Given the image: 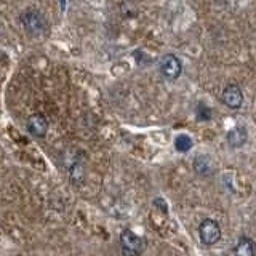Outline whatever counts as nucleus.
I'll return each instance as SVG.
<instances>
[{
  "label": "nucleus",
  "mask_w": 256,
  "mask_h": 256,
  "mask_svg": "<svg viewBox=\"0 0 256 256\" xmlns=\"http://www.w3.org/2000/svg\"><path fill=\"white\" fill-rule=\"evenodd\" d=\"M20 20H21L24 30L30 36H42L48 26L44 13L36 10V8H28V10H24L20 16Z\"/></svg>",
  "instance_id": "nucleus-1"
},
{
  "label": "nucleus",
  "mask_w": 256,
  "mask_h": 256,
  "mask_svg": "<svg viewBox=\"0 0 256 256\" xmlns=\"http://www.w3.org/2000/svg\"><path fill=\"white\" fill-rule=\"evenodd\" d=\"M146 248V240L136 236L133 230L125 229L120 234V252L124 256H141Z\"/></svg>",
  "instance_id": "nucleus-2"
},
{
  "label": "nucleus",
  "mask_w": 256,
  "mask_h": 256,
  "mask_svg": "<svg viewBox=\"0 0 256 256\" xmlns=\"http://www.w3.org/2000/svg\"><path fill=\"white\" fill-rule=\"evenodd\" d=\"M198 236H200V240H202L204 245H206V246L214 245L221 238L220 224L214 220H210V218L204 220L198 226Z\"/></svg>",
  "instance_id": "nucleus-3"
},
{
  "label": "nucleus",
  "mask_w": 256,
  "mask_h": 256,
  "mask_svg": "<svg viewBox=\"0 0 256 256\" xmlns=\"http://www.w3.org/2000/svg\"><path fill=\"white\" fill-rule=\"evenodd\" d=\"M160 72L168 80H176L182 72V64L176 54L168 53L160 60Z\"/></svg>",
  "instance_id": "nucleus-4"
},
{
  "label": "nucleus",
  "mask_w": 256,
  "mask_h": 256,
  "mask_svg": "<svg viewBox=\"0 0 256 256\" xmlns=\"http://www.w3.org/2000/svg\"><path fill=\"white\" fill-rule=\"evenodd\" d=\"M222 102L230 109H240L244 104V93L238 85L230 84L222 90Z\"/></svg>",
  "instance_id": "nucleus-5"
},
{
  "label": "nucleus",
  "mask_w": 256,
  "mask_h": 256,
  "mask_svg": "<svg viewBox=\"0 0 256 256\" xmlns=\"http://www.w3.org/2000/svg\"><path fill=\"white\" fill-rule=\"evenodd\" d=\"M26 126H28V132L32 136H36V138H44L48 132V120L42 114H34V116L28 117Z\"/></svg>",
  "instance_id": "nucleus-6"
},
{
  "label": "nucleus",
  "mask_w": 256,
  "mask_h": 256,
  "mask_svg": "<svg viewBox=\"0 0 256 256\" xmlns=\"http://www.w3.org/2000/svg\"><path fill=\"white\" fill-rule=\"evenodd\" d=\"M226 140H228V142H229V146H230V148H242L244 144L246 142V140H248V132H246V128L242 126V125L234 126L232 130L228 132Z\"/></svg>",
  "instance_id": "nucleus-7"
},
{
  "label": "nucleus",
  "mask_w": 256,
  "mask_h": 256,
  "mask_svg": "<svg viewBox=\"0 0 256 256\" xmlns=\"http://www.w3.org/2000/svg\"><path fill=\"white\" fill-rule=\"evenodd\" d=\"M234 253L236 256H256V242L252 237L242 236L237 240Z\"/></svg>",
  "instance_id": "nucleus-8"
},
{
  "label": "nucleus",
  "mask_w": 256,
  "mask_h": 256,
  "mask_svg": "<svg viewBox=\"0 0 256 256\" xmlns=\"http://www.w3.org/2000/svg\"><path fill=\"white\" fill-rule=\"evenodd\" d=\"M194 170L196 173L206 176V174H212L213 173V164H212V158L205 156V154H200L194 158Z\"/></svg>",
  "instance_id": "nucleus-9"
},
{
  "label": "nucleus",
  "mask_w": 256,
  "mask_h": 256,
  "mask_svg": "<svg viewBox=\"0 0 256 256\" xmlns=\"http://www.w3.org/2000/svg\"><path fill=\"white\" fill-rule=\"evenodd\" d=\"M192 146H194V142H192L190 136H188V134H180L178 138L174 140V148H176V150L182 152V154H184V152L190 150Z\"/></svg>",
  "instance_id": "nucleus-10"
},
{
  "label": "nucleus",
  "mask_w": 256,
  "mask_h": 256,
  "mask_svg": "<svg viewBox=\"0 0 256 256\" xmlns=\"http://www.w3.org/2000/svg\"><path fill=\"white\" fill-rule=\"evenodd\" d=\"M196 114H197V118L198 120H210L212 118V109L206 106L205 102H198L197 108H196Z\"/></svg>",
  "instance_id": "nucleus-11"
}]
</instances>
